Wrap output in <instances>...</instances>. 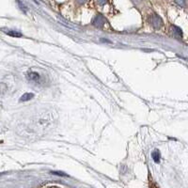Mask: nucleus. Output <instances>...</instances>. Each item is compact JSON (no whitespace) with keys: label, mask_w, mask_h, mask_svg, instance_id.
Masks as SVG:
<instances>
[{"label":"nucleus","mask_w":188,"mask_h":188,"mask_svg":"<svg viewBox=\"0 0 188 188\" xmlns=\"http://www.w3.org/2000/svg\"><path fill=\"white\" fill-rule=\"evenodd\" d=\"M27 77L29 81L34 82L36 84H42L44 82L43 78L41 77V75L39 73L32 72V70H28V74H27Z\"/></svg>","instance_id":"f257e3e1"},{"label":"nucleus","mask_w":188,"mask_h":188,"mask_svg":"<svg viewBox=\"0 0 188 188\" xmlns=\"http://www.w3.org/2000/svg\"><path fill=\"white\" fill-rule=\"evenodd\" d=\"M105 23V17L102 14H98L95 18H94V20L92 22V25L95 26L96 28H103Z\"/></svg>","instance_id":"f03ea898"},{"label":"nucleus","mask_w":188,"mask_h":188,"mask_svg":"<svg viewBox=\"0 0 188 188\" xmlns=\"http://www.w3.org/2000/svg\"><path fill=\"white\" fill-rule=\"evenodd\" d=\"M152 26H153L154 28L158 29L163 26V21L157 14H153L152 16Z\"/></svg>","instance_id":"7ed1b4c3"},{"label":"nucleus","mask_w":188,"mask_h":188,"mask_svg":"<svg viewBox=\"0 0 188 188\" xmlns=\"http://www.w3.org/2000/svg\"><path fill=\"white\" fill-rule=\"evenodd\" d=\"M34 97V94L33 93H25L24 94V95L20 98V102L22 103H24V102H28V101H29V100H31L32 98Z\"/></svg>","instance_id":"20e7f679"},{"label":"nucleus","mask_w":188,"mask_h":188,"mask_svg":"<svg viewBox=\"0 0 188 188\" xmlns=\"http://www.w3.org/2000/svg\"><path fill=\"white\" fill-rule=\"evenodd\" d=\"M152 159H153V161L155 162V163H159L160 162V152H158V151H154L152 153Z\"/></svg>","instance_id":"39448f33"},{"label":"nucleus","mask_w":188,"mask_h":188,"mask_svg":"<svg viewBox=\"0 0 188 188\" xmlns=\"http://www.w3.org/2000/svg\"><path fill=\"white\" fill-rule=\"evenodd\" d=\"M6 33L10 36H12V37H22V34L19 33V32H15V31H6Z\"/></svg>","instance_id":"423d86ee"},{"label":"nucleus","mask_w":188,"mask_h":188,"mask_svg":"<svg viewBox=\"0 0 188 188\" xmlns=\"http://www.w3.org/2000/svg\"><path fill=\"white\" fill-rule=\"evenodd\" d=\"M172 29L176 32V34H177L178 36H181V37H182V29H181L180 28L173 26V27H172Z\"/></svg>","instance_id":"0eeeda50"},{"label":"nucleus","mask_w":188,"mask_h":188,"mask_svg":"<svg viewBox=\"0 0 188 188\" xmlns=\"http://www.w3.org/2000/svg\"><path fill=\"white\" fill-rule=\"evenodd\" d=\"M175 2L179 5V6H182V7H184L186 2H185V0H175Z\"/></svg>","instance_id":"6e6552de"},{"label":"nucleus","mask_w":188,"mask_h":188,"mask_svg":"<svg viewBox=\"0 0 188 188\" xmlns=\"http://www.w3.org/2000/svg\"><path fill=\"white\" fill-rule=\"evenodd\" d=\"M52 174H54V175H58V176H67L66 174H64L63 172H57V171H52L51 172Z\"/></svg>","instance_id":"1a4fd4ad"},{"label":"nucleus","mask_w":188,"mask_h":188,"mask_svg":"<svg viewBox=\"0 0 188 188\" xmlns=\"http://www.w3.org/2000/svg\"><path fill=\"white\" fill-rule=\"evenodd\" d=\"M98 1V3L101 5V6H104L106 2H107V0H97Z\"/></svg>","instance_id":"9d476101"},{"label":"nucleus","mask_w":188,"mask_h":188,"mask_svg":"<svg viewBox=\"0 0 188 188\" xmlns=\"http://www.w3.org/2000/svg\"><path fill=\"white\" fill-rule=\"evenodd\" d=\"M87 1V0H77V2L79 3V4H83V3H85Z\"/></svg>","instance_id":"9b49d317"}]
</instances>
